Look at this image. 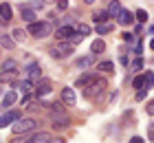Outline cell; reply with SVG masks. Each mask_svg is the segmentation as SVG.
<instances>
[{
  "label": "cell",
  "mask_w": 154,
  "mask_h": 143,
  "mask_svg": "<svg viewBox=\"0 0 154 143\" xmlns=\"http://www.w3.org/2000/svg\"><path fill=\"white\" fill-rule=\"evenodd\" d=\"M38 128V121L33 119V117H20L16 123H11V130H13V134H29V132H33Z\"/></svg>",
  "instance_id": "obj_1"
},
{
  "label": "cell",
  "mask_w": 154,
  "mask_h": 143,
  "mask_svg": "<svg viewBox=\"0 0 154 143\" xmlns=\"http://www.w3.org/2000/svg\"><path fill=\"white\" fill-rule=\"evenodd\" d=\"M26 33L33 35V38H48V35L53 33V24L48 22V20L46 22H33V24H29Z\"/></svg>",
  "instance_id": "obj_2"
},
{
  "label": "cell",
  "mask_w": 154,
  "mask_h": 143,
  "mask_svg": "<svg viewBox=\"0 0 154 143\" xmlns=\"http://www.w3.org/2000/svg\"><path fill=\"white\" fill-rule=\"evenodd\" d=\"M48 53H51V57H55V60H66V57L73 53V44L71 42H57V44H53L48 48Z\"/></svg>",
  "instance_id": "obj_3"
},
{
  "label": "cell",
  "mask_w": 154,
  "mask_h": 143,
  "mask_svg": "<svg viewBox=\"0 0 154 143\" xmlns=\"http://www.w3.org/2000/svg\"><path fill=\"white\" fill-rule=\"evenodd\" d=\"M108 88V82L103 79V77H97V79H93L88 86H86V97L93 99V97H99L103 90Z\"/></svg>",
  "instance_id": "obj_4"
},
{
  "label": "cell",
  "mask_w": 154,
  "mask_h": 143,
  "mask_svg": "<svg viewBox=\"0 0 154 143\" xmlns=\"http://www.w3.org/2000/svg\"><path fill=\"white\" fill-rule=\"evenodd\" d=\"M75 35V26H57V31H55V38L57 42H71V38Z\"/></svg>",
  "instance_id": "obj_5"
},
{
  "label": "cell",
  "mask_w": 154,
  "mask_h": 143,
  "mask_svg": "<svg viewBox=\"0 0 154 143\" xmlns=\"http://www.w3.org/2000/svg\"><path fill=\"white\" fill-rule=\"evenodd\" d=\"M51 121L55 128H66L71 126V119L66 117V112H51Z\"/></svg>",
  "instance_id": "obj_6"
},
{
  "label": "cell",
  "mask_w": 154,
  "mask_h": 143,
  "mask_svg": "<svg viewBox=\"0 0 154 143\" xmlns=\"http://www.w3.org/2000/svg\"><path fill=\"white\" fill-rule=\"evenodd\" d=\"M95 53H88V55H84V57H77V62H75V66L77 68H90V66H95Z\"/></svg>",
  "instance_id": "obj_7"
},
{
  "label": "cell",
  "mask_w": 154,
  "mask_h": 143,
  "mask_svg": "<svg viewBox=\"0 0 154 143\" xmlns=\"http://www.w3.org/2000/svg\"><path fill=\"white\" fill-rule=\"evenodd\" d=\"M93 79H95V73H93V70H86L84 75H79V77H77L75 88H86V86H88L90 82H93Z\"/></svg>",
  "instance_id": "obj_8"
},
{
  "label": "cell",
  "mask_w": 154,
  "mask_h": 143,
  "mask_svg": "<svg viewBox=\"0 0 154 143\" xmlns=\"http://www.w3.org/2000/svg\"><path fill=\"white\" fill-rule=\"evenodd\" d=\"M117 22L121 24V26H128V24H132V22H134V13H132V11H125V9H121V11H119V16H117Z\"/></svg>",
  "instance_id": "obj_9"
},
{
  "label": "cell",
  "mask_w": 154,
  "mask_h": 143,
  "mask_svg": "<svg viewBox=\"0 0 154 143\" xmlns=\"http://www.w3.org/2000/svg\"><path fill=\"white\" fill-rule=\"evenodd\" d=\"M51 90H53L51 82H46V79H40V82H38V86H35V97H44V95H48Z\"/></svg>",
  "instance_id": "obj_10"
},
{
  "label": "cell",
  "mask_w": 154,
  "mask_h": 143,
  "mask_svg": "<svg viewBox=\"0 0 154 143\" xmlns=\"http://www.w3.org/2000/svg\"><path fill=\"white\" fill-rule=\"evenodd\" d=\"M18 119H20V112H18V110H9L7 114L0 117V128H5L7 123H16Z\"/></svg>",
  "instance_id": "obj_11"
},
{
  "label": "cell",
  "mask_w": 154,
  "mask_h": 143,
  "mask_svg": "<svg viewBox=\"0 0 154 143\" xmlns=\"http://www.w3.org/2000/svg\"><path fill=\"white\" fill-rule=\"evenodd\" d=\"M13 88H18L20 92H33V82L31 79H18V82H13Z\"/></svg>",
  "instance_id": "obj_12"
},
{
  "label": "cell",
  "mask_w": 154,
  "mask_h": 143,
  "mask_svg": "<svg viewBox=\"0 0 154 143\" xmlns=\"http://www.w3.org/2000/svg\"><path fill=\"white\" fill-rule=\"evenodd\" d=\"M42 77V70H40V64H35V62H31L29 64V68H26V79H40Z\"/></svg>",
  "instance_id": "obj_13"
},
{
  "label": "cell",
  "mask_w": 154,
  "mask_h": 143,
  "mask_svg": "<svg viewBox=\"0 0 154 143\" xmlns=\"http://www.w3.org/2000/svg\"><path fill=\"white\" fill-rule=\"evenodd\" d=\"M51 134L48 132H38V134H33V137H29V141L26 143H51Z\"/></svg>",
  "instance_id": "obj_14"
},
{
  "label": "cell",
  "mask_w": 154,
  "mask_h": 143,
  "mask_svg": "<svg viewBox=\"0 0 154 143\" xmlns=\"http://www.w3.org/2000/svg\"><path fill=\"white\" fill-rule=\"evenodd\" d=\"M20 13H22V20L26 24H33V22H38V16L33 13V9H26V7H22L20 9Z\"/></svg>",
  "instance_id": "obj_15"
},
{
  "label": "cell",
  "mask_w": 154,
  "mask_h": 143,
  "mask_svg": "<svg viewBox=\"0 0 154 143\" xmlns=\"http://www.w3.org/2000/svg\"><path fill=\"white\" fill-rule=\"evenodd\" d=\"M0 18H2V22H9V20L13 18V9H11L7 2L0 5Z\"/></svg>",
  "instance_id": "obj_16"
},
{
  "label": "cell",
  "mask_w": 154,
  "mask_h": 143,
  "mask_svg": "<svg viewBox=\"0 0 154 143\" xmlns=\"http://www.w3.org/2000/svg\"><path fill=\"white\" fill-rule=\"evenodd\" d=\"M62 101H64L66 106H73L75 104V90L73 88H64L62 90Z\"/></svg>",
  "instance_id": "obj_17"
},
{
  "label": "cell",
  "mask_w": 154,
  "mask_h": 143,
  "mask_svg": "<svg viewBox=\"0 0 154 143\" xmlns=\"http://www.w3.org/2000/svg\"><path fill=\"white\" fill-rule=\"evenodd\" d=\"M103 51H106V42H103V40H95L93 44H90V53L99 55V53H103Z\"/></svg>",
  "instance_id": "obj_18"
},
{
  "label": "cell",
  "mask_w": 154,
  "mask_h": 143,
  "mask_svg": "<svg viewBox=\"0 0 154 143\" xmlns=\"http://www.w3.org/2000/svg\"><path fill=\"white\" fill-rule=\"evenodd\" d=\"M106 11H108V16H110V18H117V16H119V11H121V5H119V0H112V2L108 5V9H106Z\"/></svg>",
  "instance_id": "obj_19"
},
{
  "label": "cell",
  "mask_w": 154,
  "mask_h": 143,
  "mask_svg": "<svg viewBox=\"0 0 154 143\" xmlns=\"http://www.w3.org/2000/svg\"><path fill=\"white\" fill-rule=\"evenodd\" d=\"M93 20H95V24H106L110 20V16H108V11H97L93 16Z\"/></svg>",
  "instance_id": "obj_20"
},
{
  "label": "cell",
  "mask_w": 154,
  "mask_h": 143,
  "mask_svg": "<svg viewBox=\"0 0 154 143\" xmlns=\"http://www.w3.org/2000/svg\"><path fill=\"white\" fill-rule=\"evenodd\" d=\"M16 75H18V73H9V70H0V84H9V82H16Z\"/></svg>",
  "instance_id": "obj_21"
},
{
  "label": "cell",
  "mask_w": 154,
  "mask_h": 143,
  "mask_svg": "<svg viewBox=\"0 0 154 143\" xmlns=\"http://www.w3.org/2000/svg\"><path fill=\"white\" fill-rule=\"evenodd\" d=\"M97 70H101V73H112V70H115V64L110 62V60L99 62V64H97Z\"/></svg>",
  "instance_id": "obj_22"
},
{
  "label": "cell",
  "mask_w": 154,
  "mask_h": 143,
  "mask_svg": "<svg viewBox=\"0 0 154 143\" xmlns=\"http://www.w3.org/2000/svg\"><path fill=\"white\" fill-rule=\"evenodd\" d=\"M26 35H29V33H26L24 29H13V31H11V38L16 40V44H18V42H24Z\"/></svg>",
  "instance_id": "obj_23"
},
{
  "label": "cell",
  "mask_w": 154,
  "mask_h": 143,
  "mask_svg": "<svg viewBox=\"0 0 154 143\" xmlns=\"http://www.w3.org/2000/svg\"><path fill=\"white\" fill-rule=\"evenodd\" d=\"M0 70H9V73H18V62L16 60H7L2 66H0Z\"/></svg>",
  "instance_id": "obj_24"
},
{
  "label": "cell",
  "mask_w": 154,
  "mask_h": 143,
  "mask_svg": "<svg viewBox=\"0 0 154 143\" xmlns=\"http://www.w3.org/2000/svg\"><path fill=\"white\" fill-rule=\"evenodd\" d=\"M13 104H16V92L9 90V92H7V95L2 97V106L7 108V106H13Z\"/></svg>",
  "instance_id": "obj_25"
},
{
  "label": "cell",
  "mask_w": 154,
  "mask_h": 143,
  "mask_svg": "<svg viewBox=\"0 0 154 143\" xmlns=\"http://www.w3.org/2000/svg\"><path fill=\"white\" fill-rule=\"evenodd\" d=\"M132 88H145V75H137L134 79H132Z\"/></svg>",
  "instance_id": "obj_26"
},
{
  "label": "cell",
  "mask_w": 154,
  "mask_h": 143,
  "mask_svg": "<svg viewBox=\"0 0 154 143\" xmlns=\"http://www.w3.org/2000/svg\"><path fill=\"white\" fill-rule=\"evenodd\" d=\"M134 18L139 20V22H148L150 16H148V11H145V9H137V11H134Z\"/></svg>",
  "instance_id": "obj_27"
},
{
  "label": "cell",
  "mask_w": 154,
  "mask_h": 143,
  "mask_svg": "<svg viewBox=\"0 0 154 143\" xmlns=\"http://www.w3.org/2000/svg\"><path fill=\"white\" fill-rule=\"evenodd\" d=\"M75 31L79 33V35H90V26H88V24H82V22H79V24H75Z\"/></svg>",
  "instance_id": "obj_28"
},
{
  "label": "cell",
  "mask_w": 154,
  "mask_h": 143,
  "mask_svg": "<svg viewBox=\"0 0 154 143\" xmlns=\"http://www.w3.org/2000/svg\"><path fill=\"white\" fill-rule=\"evenodd\" d=\"M2 46L5 48H13V46H16V40L9 38V35H2Z\"/></svg>",
  "instance_id": "obj_29"
},
{
  "label": "cell",
  "mask_w": 154,
  "mask_h": 143,
  "mask_svg": "<svg viewBox=\"0 0 154 143\" xmlns=\"http://www.w3.org/2000/svg\"><path fill=\"white\" fill-rule=\"evenodd\" d=\"M141 68H143V57H137V60L130 64V70H141Z\"/></svg>",
  "instance_id": "obj_30"
},
{
  "label": "cell",
  "mask_w": 154,
  "mask_h": 143,
  "mask_svg": "<svg viewBox=\"0 0 154 143\" xmlns=\"http://www.w3.org/2000/svg\"><path fill=\"white\" fill-rule=\"evenodd\" d=\"M152 84H154V73L152 70H148V73H145V88H152Z\"/></svg>",
  "instance_id": "obj_31"
},
{
  "label": "cell",
  "mask_w": 154,
  "mask_h": 143,
  "mask_svg": "<svg viewBox=\"0 0 154 143\" xmlns=\"http://www.w3.org/2000/svg\"><path fill=\"white\" fill-rule=\"evenodd\" d=\"M33 101H35V95H31V92H26V95L22 97V106H31Z\"/></svg>",
  "instance_id": "obj_32"
},
{
  "label": "cell",
  "mask_w": 154,
  "mask_h": 143,
  "mask_svg": "<svg viewBox=\"0 0 154 143\" xmlns=\"http://www.w3.org/2000/svg\"><path fill=\"white\" fill-rule=\"evenodd\" d=\"M48 110H51V112H66L62 104H48Z\"/></svg>",
  "instance_id": "obj_33"
},
{
  "label": "cell",
  "mask_w": 154,
  "mask_h": 143,
  "mask_svg": "<svg viewBox=\"0 0 154 143\" xmlns=\"http://www.w3.org/2000/svg\"><path fill=\"white\" fill-rule=\"evenodd\" d=\"M55 5H57L60 11H66L68 9V0H55Z\"/></svg>",
  "instance_id": "obj_34"
},
{
  "label": "cell",
  "mask_w": 154,
  "mask_h": 143,
  "mask_svg": "<svg viewBox=\"0 0 154 143\" xmlns=\"http://www.w3.org/2000/svg\"><path fill=\"white\" fill-rule=\"evenodd\" d=\"M148 141H154V121L148 123Z\"/></svg>",
  "instance_id": "obj_35"
},
{
  "label": "cell",
  "mask_w": 154,
  "mask_h": 143,
  "mask_svg": "<svg viewBox=\"0 0 154 143\" xmlns=\"http://www.w3.org/2000/svg\"><path fill=\"white\" fill-rule=\"evenodd\" d=\"M26 141H29V137H26V134H24V137H22V134H16V139H13L11 143H26Z\"/></svg>",
  "instance_id": "obj_36"
},
{
  "label": "cell",
  "mask_w": 154,
  "mask_h": 143,
  "mask_svg": "<svg viewBox=\"0 0 154 143\" xmlns=\"http://www.w3.org/2000/svg\"><path fill=\"white\" fill-rule=\"evenodd\" d=\"M145 112H148L150 117H154V99H152V101H150L148 106H145Z\"/></svg>",
  "instance_id": "obj_37"
},
{
  "label": "cell",
  "mask_w": 154,
  "mask_h": 143,
  "mask_svg": "<svg viewBox=\"0 0 154 143\" xmlns=\"http://www.w3.org/2000/svg\"><path fill=\"white\" fill-rule=\"evenodd\" d=\"M108 31H110L108 24H97V33H108Z\"/></svg>",
  "instance_id": "obj_38"
},
{
  "label": "cell",
  "mask_w": 154,
  "mask_h": 143,
  "mask_svg": "<svg viewBox=\"0 0 154 143\" xmlns=\"http://www.w3.org/2000/svg\"><path fill=\"white\" fill-rule=\"evenodd\" d=\"M145 95H148V88H141V90L137 92V99L141 101V99H145Z\"/></svg>",
  "instance_id": "obj_39"
},
{
  "label": "cell",
  "mask_w": 154,
  "mask_h": 143,
  "mask_svg": "<svg viewBox=\"0 0 154 143\" xmlns=\"http://www.w3.org/2000/svg\"><path fill=\"white\" fill-rule=\"evenodd\" d=\"M121 38H123L125 42H132V40H134V35H130L128 31H125V33H121Z\"/></svg>",
  "instance_id": "obj_40"
},
{
  "label": "cell",
  "mask_w": 154,
  "mask_h": 143,
  "mask_svg": "<svg viewBox=\"0 0 154 143\" xmlns=\"http://www.w3.org/2000/svg\"><path fill=\"white\" fill-rule=\"evenodd\" d=\"M130 143H143V139H141V137H132Z\"/></svg>",
  "instance_id": "obj_41"
},
{
  "label": "cell",
  "mask_w": 154,
  "mask_h": 143,
  "mask_svg": "<svg viewBox=\"0 0 154 143\" xmlns=\"http://www.w3.org/2000/svg\"><path fill=\"white\" fill-rule=\"evenodd\" d=\"M51 143H66L64 139H51Z\"/></svg>",
  "instance_id": "obj_42"
},
{
  "label": "cell",
  "mask_w": 154,
  "mask_h": 143,
  "mask_svg": "<svg viewBox=\"0 0 154 143\" xmlns=\"http://www.w3.org/2000/svg\"><path fill=\"white\" fill-rule=\"evenodd\" d=\"M84 2H86V5H95L97 0H84Z\"/></svg>",
  "instance_id": "obj_43"
},
{
  "label": "cell",
  "mask_w": 154,
  "mask_h": 143,
  "mask_svg": "<svg viewBox=\"0 0 154 143\" xmlns=\"http://www.w3.org/2000/svg\"><path fill=\"white\" fill-rule=\"evenodd\" d=\"M150 48H152V51H154V40H152V42H150Z\"/></svg>",
  "instance_id": "obj_44"
},
{
  "label": "cell",
  "mask_w": 154,
  "mask_h": 143,
  "mask_svg": "<svg viewBox=\"0 0 154 143\" xmlns=\"http://www.w3.org/2000/svg\"><path fill=\"white\" fill-rule=\"evenodd\" d=\"M44 2H55V0H44Z\"/></svg>",
  "instance_id": "obj_45"
},
{
  "label": "cell",
  "mask_w": 154,
  "mask_h": 143,
  "mask_svg": "<svg viewBox=\"0 0 154 143\" xmlns=\"http://www.w3.org/2000/svg\"><path fill=\"white\" fill-rule=\"evenodd\" d=\"M0 22H2V18H0Z\"/></svg>",
  "instance_id": "obj_46"
}]
</instances>
